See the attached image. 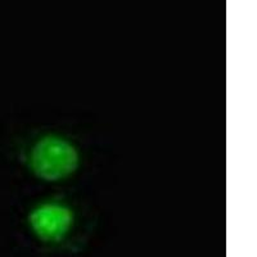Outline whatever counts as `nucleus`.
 <instances>
[{"mask_svg":"<svg viewBox=\"0 0 257 257\" xmlns=\"http://www.w3.org/2000/svg\"><path fill=\"white\" fill-rule=\"evenodd\" d=\"M32 171L48 181L67 178L79 166V153L68 141L47 135L34 146L30 157Z\"/></svg>","mask_w":257,"mask_h":257,"instance_id":"f257e3e1","label":"nucleus"},{"mask_svg":"<svg viewBox=\"0 0 257 257\" xmlns=\"http://www.w3.org/2000/svg\"><path fill=\"white\" fill-rule=\"evenodd\" d=\"M30 226L39 239L59 242L73 224L72 211L61 203H44L30 213Z\"/></svg>","mask_w":257,"mask_h":257,"instance_id":"f03ea898","label":"nucleus"}]
</instances>
